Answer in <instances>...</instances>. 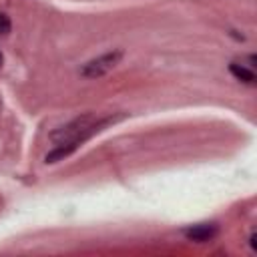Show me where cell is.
I'll return each instance as SVG.
<instances>
[{
    "instance_id": "cell-1",
    "label": "cell",
    "mask_w": 257,
    "mask_h": 257,
    "mask_svg": "<svg viewBox=\"0 0 257 257\" xmlns=\"http://www.w3.org/2000/svg\"><path fill=\"white\" fill-rule=\"evenodd\" d=\"M122 118H124L122 112L100 116V118H96L92 112H84V114L72 118L70 122H66L64 126H60L58 131H54L50 135V139L54 141V147L46 153L44 163L46 165H54V163H60V161L68 159L74 151H78L94 135L102 133L104 128L112 126L114 122H118Z\"/></svg>"
},
{
    "instance_id": "cell-2",
    "label": "cell",
    "mask_w": 257,
    "mask_h": 257,
    "mask_svg": "<svg viewBox=\"0 0 257 257\" xmlns=\"http://www.w3.org/2000/svg\"><path fill=\"white\" fill-rule=\"evenodd\" d=\"M120 60H122V50L120 48L108 50V52H104V54H100V56L90 58L88 62H84L78 72L86 80H98V78L106 76L108 72H112L118 66Z\"/></svg>"
},
{
    "instance_id": "cell-3",
    "label": "cell",
    "mask_w": 257,
    "mask_h": 257,
    "mask_svg": "<svg viewBox=\"0 0 257 257\" xmlns=\"http://www.w3.org/2000/svg\"><path fill=\"white\" fill-rule=\"evenodd\" d=\"M183 233H185V237H187L189 241L207 243V241L215 239V235L219 233V227H217V223H197V225L187 227Z\"/></svg>"
},
{
    "instance_id": "cell-4",
    "label": "cell",
    "mask_w": 257,
    "mask_h": 257,
    "mask_svg": "<svg viewBox=\"0 0 257 257\" xmlns=\"http://www.w3.org/2000/svg\"><path fill=\"white\" fill-rule=\"evenodd\" d=\"M229 70H231V74L237 78V80H241V82H245V84H249V86H253L255 84V72H253V68L251 66H245L243 62L239 64V62H231L229 64Z\"/></svg>"
},
{
    "instance_id": "cell-5",
    "label": "cell",
    "mask_w": 257,
    "mask_h": 257,
    "mask_svg": "<svg viewBox=\"0 0 257 257\" xmlns=\"http://www.w3.org/2000/svg\"><path fill=\"white\" fill-rule=\"evenodd\" d=\"M10 30H12L10 16H8V14H4V12H0V34H2V36H6V34H10Z\"/></svg>"
},
{
    "instance_id": "cell-6",
    "label": "cell",
    "mask_w": 257,
    "mask_h": 257,
    "mask_svg": "<svg viewBox=\"0 0 257 257\" xmlns=\"http://www.w3.org/2000/svg\"><path fill=\"white\" fill-rule=\"evenodd\" d=\"M255 237H257V235H255V231H251V235H249V247H251V251H253V253L257 251V243H255Z\"/></svg>"
},
{
    "instance_id": "cell-7",
    "label": "cell",
    "mask_w": 257,
    "mask_h": 257,
    "mask_svg": "<svg viewBox=\"0 0 257 257\" xmlns=\"http://www.w3.org/2000/svg\"><path fill=\"white\" fill-rule=\"evenodd\" d=\"M2 64H4V54H2V50H0V68H2Z\"/></svg>"
}]
</instances>
